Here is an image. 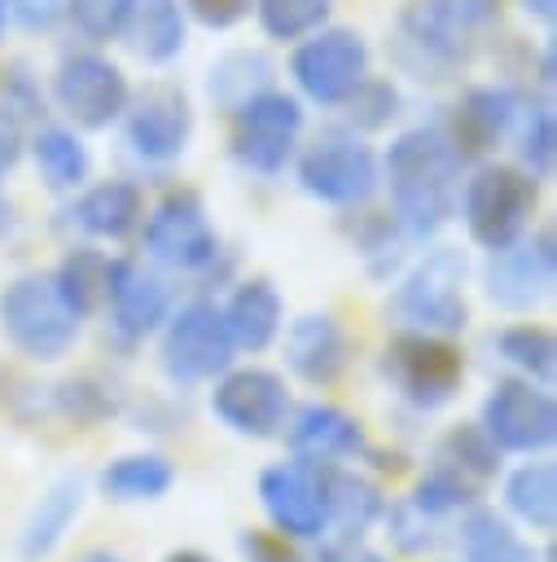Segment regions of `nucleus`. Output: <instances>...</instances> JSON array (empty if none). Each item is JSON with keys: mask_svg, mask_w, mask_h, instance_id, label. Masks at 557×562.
Listing matches in <instances>:
<instances>
[{"mask_svg": "<svg viewBox=\"0 0 557 562\" xmlns=\"http://www.w3.org/2000/svg\"><path fill=\"white\" fill-rule=\"evenodd\" d=\"M342 105L351 110V123L360 132H377V127H386L399 114V92L390 83H382V79H364Z\"/></svg>", "mask_w": 557, "mask_h": 562, "instance_id": "nucleus-41", "label": "nucleus"}, {"mask_svg": "<svg viewBox=\"0 0 557 562\" xmlns=\"http://www.w3.org/2000/svg\"><path fill=\"white\" fill-rule=\"evenodd\" d=\"M320 465V501H325V522L329 536H364L373 522H382L386 496L382 487L342 461H316Z\"/></svg>", "mask_w": 557, "mask_h": 562, "instance_id": "nucleus-24", "label": "nucleus"}, {"mask_svg": "<svg viewBox=\"0 0 557 562\" xmlns=\"http://www.w3.org/2000/svg\"><path fill=\"white\" fill-rule=\"evenodd\" d=\"M294 171H298V189L307 198L338 206V211L364 206L382 184L377 154L346 127H329L311 145H303Z\"/></svg>", "mask_w": 557, "mask_h": 562, "instance_id": "nucleus-8", "label": "nucleus"}, {"mask_svg": "<svg viewBox=\"0 0 557 562\" xmlns=\"http://www.w3.org/2000/svg\"><path fill=\"white\" fill-rule=\"evenodd\" d=\"M289 75L307 101L342 105L368 79V44L360 31H346V26L311 31L298 40L289 57Z\"/></svg>", "mask_w": 557, "mask_h": 562, "instance_id": "nucleus-13", "label": "nucleus"}, {"mask_svg": "<svg viewBox=\"0 0 557 562\" xmlns=\"http://www.w3.org/2000/svg\"><path fill=\"white\" fill-rule=\"evenodd\" d=\"M140 241H145V255L154 263L175 268V272H211L215 259L224 255L219 233H215V224H211V215L193 189L167 193L140 220Z\"/></svg>", "mask_w": 557, "mask_h": 562, "instance_id": "nucleus-12", "label": "nucleus"}, {"mask_svg": "<svg viewBox=\"0 0 557 562\" xmlns=\"http://www.w3.org/2000/svg\"><path fill=\"white\" fill-rule=\"evenodd\" d=\"M118 4H123V0H66V9H70V18H75V26H79L83 35H92V40L114 35Z\"/></svg>", "mask_w": 557, "mask_h": 562, "instance_id": "nucleus-43", "label": "nucleus"}, {"mask_svg": "<svg viewBox=\"0 0 557 562\" xmlns=\"http://www.w3.org/2000/svg\"><path fill=\"white\" fill-rule=\"evenodd\" d=\"M237 553L241 562H307L289 536L281 531H259V527H246L237 531Z\"/></svg>", "mask_w": 557, "mask_h": 562, "instance_id": "nucleus-42", "label": "nucleus"}, {"mask_svg": "<svg viewBox=\"0 0 557 562\" xmlns=\"http://www.w3.org/2000/svg\"><path fill=\"white\" fill-rule=\"evenodd\" d=\"M518 158H522V171H526L531 180H548V176H553V158H557V123H553V110H548V105L526 110L522 132H518Z\"/></svg>", "mask_w": 557, "mask_h": 562, "instance_id": "nucleus-40", "label": "nucleus"}, {"mask_svg": "<svg viewBox=\"0 0 557 562\" xmlns=\"http://www.w3.org/2000/svg\"><path fill=\"white\" fill-rule=\"evenodd\" d=\"M500 0H412L399 13V61L417 79H447Z\"/></svg>", "mask_w": 557, "mask_h": 562, "instance_id": "nucleus-3", "label": "nucleus"}, {"mask_svg": "<svg viewBox=\"0 0 557 562\" xmlns=\"http://www.w3.org/2000/svg\"><path fill=\"white\" fill-rule=\"evenodd\" d=\"M478 426L500 452L544 457L557 443V400L548 386L509 373V378H496L491 391L482 395Z\"/></svg>", "mask_w": 557, "mask_h": 562, "instance_id": "nucleus-9", "label": "nucleus"}, {"mask_svg": "<svg viewBox=\"0 0 557 562\" xmlns=\"http://www.w3.org/2000/svg\"><path fill=\"white\" fill-rule=\"evenodd\" d=\"M79 329L83 316L57 290L53 272H26L0 290V334L18 356L53 364L79 342Z\"/></svg>", "mask_w": 557, "mask_h": 562, "instance_id": "nucleus-4", "label": "nucleus"}, {"mask_svg": "<svg viewBox=\"0 0 557 562\" xmlns=\"http://www.w3.org/2000/svg\"><path fill=\"white\" fill-rule=\"evenodd\" d=\"M461 154L443 127H408L382 154V180L390 193V215L408 237H430L456 215L461 198Z\"/></svg>", "mask_w": 557, "mask_h": 562, "instance_id": "nucleus-1", "label": "nucleus"}, {"mask_svg": "<svg viewBox=\"0 0 557 562\" xmlns=\"http://www.w3.org/2000/svg\"><path fill=\"white\" fill-rule=\"evenodd\" d=\"M162 562H215L211 553H202V549H171Z\"/></svg>", "mask_w": 557, "mask_h": 562, "instance_id": "nucleus-48", "label": "nucleus"}, {"mask_svg": "<svg viewBox=\"0 0 557 562\" xmlns=\"http://www.w3.org/2000/svg\"><path fill=\"white\" fill-rule=\"evenodd\" d=\"M522 9H526L531 18H544V22H548L553 9H557V0H522Z\"/></svg>", "mask_w": 557, "mask_h": 562, "instance_id": "nucleus-49", "label": "nucleus"}, {"mask_svg": "<svg viewBox=\"0 0 557 562\" xmlns=\"http://www.w3.org/2000/svg\"><path fill=\"white\" fill-rule=\"evenodd\" d=\"M70 228L96 241H123L145 220V193L132 180H96L79 189V198L66 206Z\"/></svg>", "mask_w": 557, "mask_h": 562, "instance_id": "nucleus-23", "label": "nucleus"}, {"mask_svg": "<svg viewBox=\"0 0 557 562\" xmlns=\"http://www.w3.org/2000/svg\"><path fill=\"white\" fill-rule=\"evenodd\" d=\"M469 259L456 246H434L421 255L399 281L386 303V316L395 329H421L439 338H456L469 325V299H465Z\"/></svg>", "mask_w": 557, "mask_h": 562, "instance_id": "nucleus-2", "label": "nucleus"}, {"mask_svg": "<svg viewBox=\"0 0 557 562\" xmlns=\"http://www.w3.org/2000/svg\"><path fill=\"white\" fill-rule=\"evenodd\" d=\"M219 316H224V329H228L232 347L259 356V351H268L281 338L285 299H281V290L268 277H246V281H237L228 290Z\"/></svg>", "mask_w": 557, "mask_h": 562, "instance_id": "nucleus-22", "label": "nucleus"}, {"mask_svg": "<svg viewBox=\"0 0 557 562\" xmlns=\"http://www.w3.org/2000/svg\"><path fill=\"white\" fill-rule=\"evenodd\" d=\"M259 505L272 522V531L289 536L294 544H311L320 536H329L325 522V501H320V465L289 457V461H272L259 470Z\"/></svg>", "mask_w": 557, "mask_h": 562, "instance_id": "nucleus-15", "label": "nucleus"}, {"mask_svg": "<svg viewBox=\"0 0 557 562\" xmlns=\"http://www.w3.org/2000/svg\"><path fill=\"white\" fill-rule=\"evenodd\" d=\"M171 487H175V465L167 452H154V448L123 452V457L105 461L96 474V492L114 505H154Z\"/></svg>", "mask_w": 557, "mask_h": 562, "instance_id": "nucleus-28", "label": "nucleus"}, {"mask_svg": "<svg viewBox=\"0 0 557 562\" xmlns=\"http://www.w3.org/2000/svg\"><path fill=\"white\" fill-rule=\"evenodd\" d=\"M9 228V202H4V193H0V233Z\"/></svg>", "mask_w": 557, "mask_h": 562, "instance_id": "nucleus-51", "label": "nucleus"}, {"mask_svg": "<svg viewBox=\"0 0 557 562\" xmlns=\"http://www.w3.org/2000/svg\"><path fill=\"white\" fill-rule=\"evenodd\" d=\"M105 312H110V338L118 347H136L171 312V290L158 272H149L136 259H110L105 268Z\"/></svg>", "mask_w": 557, "mask_h": 562, "instance_id": "nucleus-18", "label": "nucleus"}, {"mask_svg": "<svg viewBox=\"0 0 557 562\" xmlns=\"http://www.w3.org/2000/svg\"><path fill=\"white\" fill-rule=\"evenodd\" d=\"M281 435H285L289 457H303V461H360L368 448L364 422L325 400L289 408V422Z\"/></svg>", "mask_w": 557, "mask_h": 562, "instance_id": "nucleus-20", "label": "nucleus"}, {"mask_svg": "<svg viewBox=\"0 0 557 562\" xmlns=\"http://www.w3.org/2000/svg\"><path fill=\"white\" fill-rule=\"evenodd\" d=\"M421 514H430V518H439V522H447V518H456V514H465L469 505H478L482 501V487L478 483H469L465 474H456L452 465H443V461H434L430 457V465L421 470V479H417V487H412V496H408Z\"/></svg>", "mask_w": 557, "mask_h": 562, "instance_id": "nucleus-34", "label": "nucleus"}, {"mask_svg": "<svg viewBox=\"0 0 557 562\" xmlns=\"http://www.w3.org/2000/svg\"><path fill=\"white\" fill-rule=\"evenodd\" d=\"M491 351L509 364V373L518 378H531L539 386H553V373H557V338L548 325L539 321H513L504 329L491 334Z\"/></svg>", "mask_w": 557, "mask_h": 562, "instance_id": "nucleus-32", "label": "nucleus"}, {"mask_svg": "<svg viewBox=\"0 0 557 562\" xmlns=\"http://www.w3.org/2000/svg\"><path fill=\"white\" fill-rule=\"evenodd\" d=\"M268 75H272V66L259 57V53H228V57H219L215 66H211V79H206V88H211V97L219 101V105H228V110H237L246 97H254V92H263L268 88Z\"/></svg>", "mask_w": 557, "mask_h": 562, "instance_id": "nucleus-37", "label": "nucleus"}, {"mask_svg": "<svg viewBox=\"0 0 557 562\" xmlns=\"http://www.w3.org/2000/svg\"><path fill=\"white\" fill-rule=\"evenodd\" d=\"M250 4H254V0H184V9H189L202 26H211V31L237 26V22L250 13Z\"/></svg>", "mask_w": 557, "mask_h": 562, "instance_id": "nucleus-44", "label": "nucleus"}, {"mask_svg": "<svg viewBox=\"0 0 557 562\" xmlns=\"http://www.w3.org/2000/svg\"><path fill=\"white\" fill-rule=\"evenodd\" d=\"M403 241H408V233L390 211L386 215H360L351 228V246L373 277H390L403 263Z\"/></svg>", "mask_w": 557, "mask_h": 562, "instance_id": "nucleus-36", "label": "nucleus"}, {"mask_svg": "<svg viewBox=\"0 0 557 562\" xmlns=\"http://www.w3.org/2000/svg\"><path fill=\"white\" fill-rule=\"evenodd\" d=\"M48 408L70 426L92 430V426H105L110 417H118L127 408V395L105 373H75V378H61L57 386H48Z\"/></svg>", "mask_w": 557, "mask_h": 562, "instance_id": "nucleus-30", "label": "nucleus"}, {"mask_svg": "<svg viewBox=\"0 0 557 562\" xmlns=\"http://www.w3.org/2000/svg\"><path fill=\"white\" fill-rule=\"evenodd\" d=\"M382 522H386V540L403 553V558H425V553H434L439 549V540H443V522L439 518H430V514H421L408 496L403 501H386V509H382Z\"/></svg>", "mask_w": 557, "mask_h": 562, "instance_id": "nucleus-38", "label": "nucleus"}, {"mask_svg": "<svg viewBox=\"0 0 557 562\" xmlns=\"http://www.w3.org/2000/svg\"><path fill=\"white\" fill-rule=\"evenodd\" d=\"M61 4H66V0H9V13H13L22 26L39 31V26H53V22H57Z\"/></svg>", "mask_w": 557, "mask_h": 562, "instance_id": "nucleus-47", "label": "nucleus"}, {"mask_svg": "<svg viewBox=\"0 0 557 562\" xmlns=\"http://www.w3.org/2000/svg\"><path fill=\"white\" fill-rule=\"evenodd\" d=\"M557 277V250L553 233H526L504 250H491V263L482 272L487 303L500 312H535L553 294Z\"/></svg>", "mask_w": 557, "mask_h": 562, "instance_id": "nucleus-16", "label": "nucleus"}, {"mask_svg": "<svg viewBox=\"0 0 557 562\" xmlns=\"http://www.w3.org/2000/svg\"><path fill=\"white\" fill-rule=\"evenodd\" d=\"M535 184L526 171L504 167V162H482L461 180V198L456 211L465 220V233L474 237V246L504 250L518 237L531 233L535 220Z\"/></svg>", "mask_w": 557, "mask_h": 562, "instance_id": "nucleus-5", "label": "nucleus"}, {"mask_svg": "<svg viewBox=\"0 0 557 562\" xmlns=\"http://www.w3.org/2000/svg\"><path fill=\"white\" fill-rule=\"evenodd\" d=\"M382 378L412 413H439L456 400L465 382V356L452 338L421 334V329H395L382 360Z\"/></svg>", "mask_w": 557, "mask_h": 562, "instance_id": "nucleus-6", "label": "nucleus"}, {"mask_svg": "<svg viewBox=\"0 0 557 562\" xmlns=\"http://www.w3.org/2000/svg\"><path fill=\"white\" fill-rule=\"evenodd\" d=\"M123 123H127L132 154L154 167L175 162L193 140V105H189L184 88H175V83L145 88L136 101H127Z\"/></svg>", "mask_w": 557, "mask_h": 562, "instance_id": "nucleus-17", "label": "nucleus"}, {"mask_svg": "<svg viewBox=\"0 0 557 562\" xmlns=\"http://www.w3.org/2000/svg\"><path fill=\"white\" fill-rule=\"evenodd\" d=\"M83 501H88V479L75 470L57 474L39 492V501L26 509V518L13 536V558L18 562H48L61 549V540L70 536L75 518L83 514Z\"/></svg>", "mask_w": 557, "mask_h": 562, "instance_id": "nucleus-21", "label": "nucleus"}, {"mask_svg": "<svg viewBox=\"0 0 557 562\" xmlns=\"http://www.w3.org/2000/svg\"><path fill=\"white\" fill-rule=\"evenodd\" d=\"M294 395L285 373L263 369V364H241V369H224L211 382V413L224 430L241 435V439H276L289 422Z\"/></svg>", "mask_w": 557, "mask_h": 562, "instance_id": "nucleus-10", "label": "nucleus"}, {"mask_svg": "<svg viewBox=\"0 0 557 562\" xmlns=\"http://www.w3.org/2000/svg\"><path fill=\"white\" fill-rule=\"evenodd\" d=\"M26 154V132H22V119L13 110L0 105V180L22 162Z\"/></svg>", "mask_w": 557, "mask_h": 562, "instance_id": "nucleus-46", "label": "nucleus"}, {"mask_svg": "<svg viewBox=\"0 0 557 562\" xmlns=\"http://www.w3.org/2000/svg\"><path fill=\"white\" fill-rule=\"evenodd\" d=\"M105 268H110V259H105L101 250H92V246L70 250V255L53 268L57 290L70 299V307H75L83 321H88V316L101 307V299H105Z\"/></svg>", "mask_w": 557, "mask_h": 562, "instance_id": "nucleus-35", "label": "nucleus"}, {"mask_svg": "<svg viewBox=\"0 0 557 562\" xmlns=\"http://www.w3.org/2000/svg\"><path fill=\"white\" fill-rule=\"evenodd\" d=\"M285 369L307 386H333L351 364V334L333 312H303L281 325Z\"/></svg>", "mask_w": 557, "mask_h": 562, "instance_id": "nucleus-19", "label": "nucleus"}, {"mask_svg": "<svg viewBox=\"0 0 557 562\" xmlns=\"http://www.w3.org/2000/svg\"><path fill=\"white\" fill-rule=\"evenodd\" d=\"M4 22H9V0H0V35H4Z\"/></svg>", "mask_w": 557, "mask_h": 562, "instance_id": "nucleus-52", "label": "nucleus"}, {"mask_svg": "<svg viewBox=\"0 0 557 562\" xmlns=\"http://www.w3.org/2000/svg\"><path fill=\"white\" fill-rule=\"evenodd\" d=\"M303 136V101L276 88L246 97L232 110V158L254 176H281L298 154Z\"/></svg>", "mask_w": 557, "mask_h": 562, "instance_id": "nucleus-11", "label": "nucleus"}, {"mask_svg": "<svg viewBox=\"0 0 557 562\" xmlns=\"http://www.w3.org/2000/svg\"><path fill=\"white\" fill-rule=\"evenodd\" d=\"M31 158H35V171L48 189L57 193H70V189H83L88 171H92V158H88V145L79 140L75 127H61V123H44L31 140Z\"/></svg>", "mask_w": 557, "mask_h": 562, "instance_id": "nucleus-31", "label": "nucleus"}, {"mask_svg": "<svg viewBox=\"0 0 557 562\" xmlns=\"http://www.w3.org/2000/svg\"><path fill=\"white\" fill-rule=\"evenodd\" d=\"M316 562H390V558L377 553L373 544H364L360 536H320Z\"/></svg>", "mask_w": 557, "mask_h": 562, "instance_id": "nucleus-45", "label": "nucleus"}, {"mask_svg": "<svg viewBox=\"0 0 557 562\" xmlns=\"http://www.w3.org/2000/svg\"><path fill=\"white\" fill-rule=\"evenodd\" d=\"M500 514L513 527L548 536L557 527V465L544 457H526L500 479Z\"/></svg>", "mask_w": 557, "mask_h": 562, "instance_id": "nucleus-26", "label": "nucleus"}, {"mask_svg": "<svg viewBox=\"0 0 557 562\" xmlns=\"http://www.w3.org/2000/svg\"><path fill=\"white\" fill-rule=\"evenodd\" d=\"M114 35L140 61H171L184 48V4L180 0H123Z\"/></svg>", "mask_w": 557, "mask_h": 562, "instance_id": "nucleus-25", "label": "nucleus"}, {"mask_svg": "<svg viewBox=\"0 0 557 562\" xmlns=\"http://www.w3.org/2000/svg\"><path fill=\"white\" fill-rule=\"evenodd\" d=\"M232 356L237 347L224 329L219 303L211 299H189L171 307L167 321L158 325V364H162V378L180 391L215 382L232 364Z\"/></svg>", "mask_w": 557, "mask_h": 562, "instance_id": "nucleus-7", "label": "nucleus"}, {"mask_svg": "<svg viewBox=\"0 0 557 562\" xmlns=\"http://www.w3.org/2000/svg\"><path fill=\"white\" fill-rule=\"evenodd\" d=\"M329 9H333V0H254L259 26L272 40H289V44H298L311 31H320Z\"/></svg>", "mask_w": 557, "mask_h": 562, "instance_id": "nucleus-39", "label": "nucleus"}, {"mask_svg": "<svg viewBox=\"0 0 557 562\" xmlns=\"http://www.w3.org/2000/svg\"><path fill=\"white\" fill-rule=\"evenodd\" d=\"M75 562H123L114 549H88V553H79Z\"/></svg>", "mask_w": 557, "mask_h": 562, "instance_id": "nucleus-50", "label": "nucleus"}, {"mask_svg": "<svg viewBox=\"0 0 557 562\" xmlns=\"http://www.w3.org/2000/svg\"><path fill=\"white\" fill-rule=\"evenodd\" d=\"M456 544H461V562H539L535 544L491 505H469L465 514H456Z\"/></svg>", "mask_w": 557, "mask_h": 562, "instance_id": "nucleus-29", "label": "nucleus"}, {"mask_svg": "<svg viewBox=\"0 0 557 562\" xmlns=\"http://www.w3.org/2000/svg\"><path fill=\"white\" fill-rule=\"evenodd\" d=\"M53 101L75 127L101 132V127L123 119V110L132 101V88H127V75L110 57L70 53V57H61V66L53 75Z\"/></svg>", "mask_w": 557, "mask_h": 562, "instance_id": "nucleus-14", "label": "nucleus"}, {"mask_svg": "<svg viewBox=\"0 0 557 562\" xmlns=\"http://www.w3.org/2000/svg\"><path fill=\"white\" fill-rule=\"evenodd\" d=\"M513 119H518V97H513L509 88L482 83V88H469V92L461 97V105H456V114H452L447 140L456 145L461 158H469V154H482V149H491L496 140H504L509 127H513Z\"/></svg>", "mask_w": 557, "mask_h": 562, "instance_id": "nucleus-27", "label": "nucleus"}, {"mask_svg": "<svg viewBox=\"0 0 557 562\" xmlns=\"http://www.w3.org/2000/svg\"><path fill=\"white\" fill-rule=\"evenodd\" d=\"M504 452L487 439V430L478 426V422H461V426H452V430H443V439L434 443V461H443V465H452L456 474H465L469 483H478L482 492H487V483L500 474V461Z\"/></svg>", "mask_w": 557, "mask_h": 562, "instance_id": "nucleus-33", "label": "nucleus"}]
</instances>
